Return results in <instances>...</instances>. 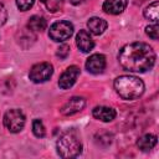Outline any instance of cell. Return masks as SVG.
Returning a JSON list of instances; mask_svg holds the SVG:
<instances>
[{
    "label": "cell",
    "instance_id": "12",
    "mask_svg": "<svg viewBox=\"0 0 159 159\" xmlns=\"http://www.w3.org/2000/svg\"><path fill=\"white\" fill-rule=\"evenodd\" d=\"M93 117L98 120H102V122H111L116 117V111L111 107H104V106H99V107H96L92 112Z\"/></svg>",
    "mask_w": 159,
    "mask_h": 159
},
{
    "label": "cell",
    "instance_id": "9",
    "mask_svg": "<svg viewBox=\"0 0 159 159\" xmlns=\"http://www.w3.org/2000/svg\"><path fill=\"white\" fill-rule=\"evenodd\" d=\"M86 68L88 72L93 75H98L103 72V70L106 68V57L101 53H94L89 56V58L86 62Z\"/></svg>",
    "mask_w": 159,
    "mask_h": 159
},
{
    "label": "cell",
    "instance_id": "10",
    "mask_svg": "<svg viewBox=\"0 0 159 159\" xmlns=\"http://www.w3.org/2000/svg\"><path fill=\"white\" fill-rule=\"evenodd\" d=\"M76 43L82 52H89L94 47V41L86 30H80V32L76 36Z\"/></svg>",
    "mask_w": 159,
    "mask_h": 159
},
{
    "label": "cell",
    "instance_id": "24",
    "mask_svg": "<svg viewBox=\"0 0 159 159\" xmlns=\"http://www.w3.org/2000/svg\"><path fill=\"white\" fill-rule=\"evenodd\" d=\"M72 4H75V5H77V4H81L82 1H84V0H70Z\"/></svg>",
    "mask_w": 159,
    "mask_h": 159
},
{
    "label": "cell",
    "instance_id": "13",
    "mask_svg": "<svg viewBox=\"0 0 159 159\" xmlns=\"http://www.w3.org/2000/svg\"><path fill=\"white\" fill-rule=\"evenodd\" d=\"M87 26L89 32H92L93 35H101L107 29V21L101 17H91L87 21Z\"/></svg>",
    "mask_w": 159,
    "mask_h": 159
},
{
    "label": "cell",
    "instance_id": "15",
    "mask_svg": "<svg viewBox=\"0 0 159 159\" xmlns=\"http://www.w3.org/2000/svg\"><path fill=\"white\" fill-rule=\"evenodd\" d=\"M47 26L46 20L42 16L39 15H34L30 17L29 22H27V27L32 31V32H37V31H43Z\"/></svg>",
    "mask_w": 159,
    "mask_h": 159
},
{
    "label": "cell",
    "instance_id": "7",
    "mask_svg": "<svg viewBox=\"0 0 159 159\" xmlns=\"http://www.w3.org/2000/svg\"><path fill=\"white\" fill-rule=\"evenodd\" d=\"M78 76H80V68H78L77 66H70V67L61 75V77H60V80H58V86H60V88H62V89H68V88H71V87L75 84V82H76V80H77Z\"/></svg>",
    "mask_w": 159,
    "mask_h": 159
},
{
    "label": "cell",
    "instance_id": "18",
    "mask_svg": "<svg viewBox=\"0 0 159 159\" xmlns=\"http://www.w3.org/2000/svg\"><path fill=\"white\" fill-rule=\"evenodd\" d=\"M32 132H34V134H35L37 138H42V137H45L46 130H45L43 123H42L40 119H35V120L32 122Z\"/></svg>",
    "mask_w": 159,
    "mask_h": 159
},
{
    "label": "cell",
    "instance_id": "5",
    "mask_svg": "<svg viewBox=\"0 0 159 159\" xmlns=\"http://www.w3.org/2000/svg\"><path fill=\"white\" fill-rule=\"evenodd\" d=\"M4 125L11 133H19L25 125V116L20 109H10L4 114Z\"/></svg>",
    "mask_w": 159,
    "mask_h": 159
},
{
    "label": "cell",
    "instance_id": "2",
    "mask_svg": "<svg viewBox=\"0 0 159 159\" xmlns=\"http://www.w3.org/2000/svg\"><path fill=\"white\" fill-rule=\"evenodd\" d=\"M114 88L123 99H137L144 92V83L140 78L130 75L119 76L114 81Z\"/></svg>",
    "mask_w": 159,
    "mask_h": 159
},
{
    "label": "cell",
    "instance_id": "8",
    "mask_svg": "<svg viewBox=\"0 0 159 159\" xmlns=\"http://www.w3.org/2000/svg\"><path fill=\"white\" fill-rule=\"evenodd\" d=\"M86 106V101L82 97H72L70 98L61 108V114L63 116H72L80 111H82Z\"/></svg>",
    "mask_w": 159,
    "mask_h": 159
},
{
    "label": "cell",
    "instance_id": "20",
    "mask_svg": "<svg viewBox=\"0 0 159 159\" xmlns=\"http://www.w3.org/2000/svg\"><path fill=\"white\" fill-rule=\"evenodd\" d=\"M145 32L150 39L158 40V37H159V26H158V24H153V25L147 26L145 27Z\"/></svg>",
    "mask_w": 159,
    "mask_h": 159
},
{
    "label": "cell",
    "instance_id": "6",
    "mask_svg": "<svg viewBox=\"0 0 159 159\" xmlns=\"http://www.w3.org/2000/svg\"><path fill=\"white\" fill-rule=\"evenodd\" d=\"M53 73V68L52 65H50L48 62H41L37 63L35 66H32V68L30 70V80L35 83H42L47 80H50V77Z\"/></svg>",
    "mask_w": 159,
    "mask_h": 159
},
{
    "label": "cell",
    "instance_id": "19",
    "mask_svg": "<svg viewBox=\"0 0 159 159\" xmlns=\"http://www.w3.org/2000/svg\"><path fill=\"white\" fill-rule=\"evenodd\" d=\"M96 142L101 145H108L112 142V135L108 132H101L96 135Z\"/></svg>",
    "mask_w": 159,
    "mask_h": 159
},
{
    "label": "cell",
    "instance_id": "3",
    "mask_svg": "<svg viewBox=\"0 0 159 159\" xmlns=\"http://www.w3.org/2000/svg\"><path fill=\"white\" fill-rule=\"evenodd\" d=\"M57 152L62 158H76L82 152V143L75 129L65 132L57 140Z\"/></svg>",
    "mask_w": 159,
    "mask_h": 159
},
{
    "label": "cell",
    "instance_id": "17",
    "mask_svg": "<svg viewBox=\"0 0 159 159\" xmlns=\"http://www.w3.org/2000/svg\"><path fill=\"white\" fill-rule=\"evenodd\" d=\"M40 1L50 12H56L62 7L65 0H40Z\"/></svg>",
    "mask_w": 159,
    "mask_h": 159
},
{
    "label": "cell",
    "instance_id": "14",
    "mask_svg": "<svg viewBox=\"0 0 159 159\" xmlns=\"http://www.w3.org/2000/svg\"><path fill=\"white\" fill-rule=\"evenodd\" d=\"M155 144H157V137L154 134H144L137 140L138 148L143 152H148V150L153 149L155 147Z\"/></svg>",
    "mask_w": 159,
    "mask_h": 159
},
{
    "label": "cell",
    "instance_id": "16",
    "mask_svg": "<svg viewBox=\"0 0 159 159\" xmlns=\"http://www.w3.org/2000/svg\"><path fill=\"white\" fill-rule=\"evenodd\" d=\"M158 10H159V4H158V1H154V2H152L144 10V16L148 20H150L154 24H157L158 22V19H159V11Z\"/></svg>",
    "mask_w": 159,
    "mask_h": 159
},
{
    "label": "cell",
    "instance_id": "4",
    "mask_svg": "<svg viewBox=\"0 0 159 159\" xmlns=\"http://www.w3.org/2000/svg\"><path fill=\"white\" fill-rule=\"evenodd\" d=\"M73 34V25L70 21H57L51 25L48 30V36L57 42L70 39Z\"/></svg>",
    "mask_w": 159,
    "mask_h": 159
},
{
    "label": "cell",
    "instance_id": "1",
    "mask_svg": "<svg viewBox=\"0 0 159 159\" xmlns=\"http://www.w3.org/2000/svg\"><path fill=\"white\" fill-rule=\"evenodd\" d=\"M120 66L129 72H145L155 63L153 48L144 42H133L123 46L118 53Z\"/></svg>",
    "mask_w": 159,
    "mask_h": 159
},
{
    "label": "cell",
    "instance_id": "11",
    "mask_svg": "<svg viewBox=\"0 0 159 159\" xmlns=\"http://www.w3.org/2000/svg\"><path fill=\"white\" fill-rule=\"evenodd\" d=\"M128 0H106L103 2V10L111 15H118L124 11Z\"/></svg>",
    "mask_w": 159,
    "mask_h": 159
},
{
    "label": "cell",
    "instance_id": "22",
    "mask_svg": "<svg viewBox=\"0 0 159 159\" xmlns=\"http://www.w3.org/2000/svg\"><path fill=\"white\" fill-rule=\"evenodd\" d=\"M68 53H70V46L66 45V43L61 45V46L57 48V52H56L57 57H60V58H62V60L66 58V57L68 56Z\"/></svg>",
    "mask_w": 159,
    "mask_h": 159
},
{
    "label": "cell",
    "instance_id": "23",
    "mask_svg": "<svg viewBox=\"0 0 159 159\" xmlns=\"http://www.w3.org/2000/svg\"><path fill=\"white\" fill-rule=\"evenodd\" d=\"M6 19H7V12H6V9H5V6H4V5L0 2V26L5 24Z\"/></svg>",
    "mask_w": 159,
    "mask_h": 159
},
{
    "label": "cell",
    "instance_id": "21",
    "mask_svg": "<svg viewBox=\"0 0 159 159\" xmlns=\"http://www.w3.org/2000/svg\"><path fill=\"white\" fill-rule=\"evenodd\" d=\"M16 5L20 9V11H27L32 7L34 0H16Z\"/></svg>",
    "mask_w": 159,
    "mask_h": 159
}]
</instances>
